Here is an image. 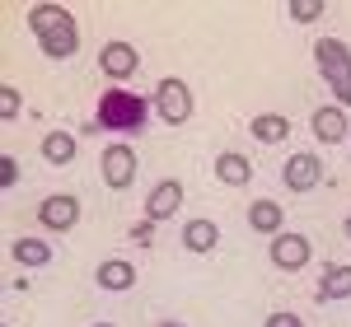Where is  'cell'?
Masks as SVG:
<instances>
[{
	"mask_svg": "<svg viewBox=\"0 0 351 327\" xmlns=\"http://www.w3.org/2000/svg\"><path fill=\"white\" fill-rule=\"evenodd\" d=\"M28 28L43 42V52L56 56V61L75 56V47H80V28L71 19V10H61V5H33L28 10Z\"/></svg>",
	"mask_w": 351,
	"mask_h": 327,
	"instance_id": "obj_1",
	"label": "cell"
},
{
	"mask_svg": "<svg viewBox=\"0 0 351 327\" xmlns=\"http://www.w3.org/2000/svg\"><path fill=\"white\" fill-rule=\"evenodd\" d=\"M145 117H150V103L141 94H132V89L112 84V89L99 94V127L104 131H141Z\"/></svg>",
	"mask_w": 351,
	"mask_h": 327,
	"instance_id": "obj_2",
	"label": "cell"
},
{
	"mask_svg": "<svg viewBox=\"0 0 351 327\" xmlns=\"http://www.w3.org/2000/svg\"><path fill=\"white\" fill-rule=\"evenodd\" d=\"M314 61H319L324 80L332 84V94H337V108H351V52H347V42H337V38L314 42Z\"/></svg>",
	"mask_w": 351,
	"mask_h": 327,
	"instance_id": "obj_3",
	"label": "cell"
},
{
	"mask_svg": "<svg viewBox=\"0 0 351 327\" xmlns=\"http://www.w3.org/2000/svg\"><path fill=\"white\" fill-rule=\"evenodd\" d=\"M155 108H160V117L169 122V127H178V122H188L192 117V94L183 80H160V89H155Z\"/></svg>",
	"mask_w": 351,
	"mask_h": 327,
	"instance_id": "obj_4",
	"label": "cell"
},
{
	"mask_svg": "<svg viewBox=\"0 0 351 327\" xmlns=\"http://www.w3.org/2000/svg\"><path fill=\"white\" fill-rule=\"evenodd\" d=\"M104 183H108L112 192H122V187H132L136 183V150L132 145H108L104 150Z\"/></svg>",
	"mask_w": 351,
	"mask_h": 327,
	"instance_id": "obj_5",
	"label": "cell"
},
{
	"mask_svg": "<svg viewBox=\"0 0 351 327\" xmlns=\"http://www.w3.org/2000/svg\"><path fill=\"white\" fill-rule=\"evenodd\" d=\"M319 178H324V164L314 159V155H291L286 168H281V183H286L291 192H314Z\"/></svg>",
	"mask_w": 351,
	"mask_h": 327,
	"instance_id": "obj_6",
	"label": "cell"
},
{
	"mask_svg": "<svg viewBox=\"0 0 351 327\" xmlns=\"http://www.w3.org/2000/svg\"><path fill=\"white\" fill-rule=\"evenodd\" d=\"M271 262H276L281 272L309 267V239H304V234H276V239H271Z\"/></svg>",
	"mask_w": 351,
	"mask_h": 327,
	"instance_id": "obj_7",
	"label": "cell"
},
{
	"mask_svg": "<svg viewBox=\"0 0 351 327\" xmlns=\"http://www.w3.org/2000/svg\"><path fill=\"white\" fill-rule=\"evenodd\" d=\"M183 206V183H160V187L150 192V201H145V215H150V224H160V220H173V211Z\"/></svg>",
	"mask_w": 351,
	"mask_h": 327,
	"instance_id": "obj_8",
	"label": "cell"
},
{
	"mask_svg": "<svg viewBox=\"0 0 351 327\" xmlns=\"http://www.w3.org/2000/svg\"><path fill=\"white\" fill-rule=\"evenodd\" d=\"M99 66L108 70L112 80H127V75H136L141 56H136V47H132V42H108V47L99 52Z\"/></svg>",
	"mask_w": 351,
	"mask_h": 327,
	"instance_id": "obj_9",
	"label": "cell"
},
{
	"mask_svg": "<svg viewBox=\"0 0 351 327\" xmlns=\"http://www.w3.org/2000/svg\"><path fill=\"white\" fill-rule=\"evenodd\" d=\"M38 220H43L47 229H71V224L80 220V201H75V196H47L43 211H38Z\"/></svg>",
	"mask_w": 351,
	"mask_h": 327,
	"instance_id": "obj_10",
	"label": "cell"
},
{
	"mask_svg": "<svg viewBox=\"0 0 351 327\" xmlns=\"http://www.w3.org/2000/svg\"><path fill=\"white\" fill-rule=\"evenodd\" d=\"M309 127H314V136L324 140V145H337V140L351 136V127H347V117H342V108H337V103H332V108H319Z\"/></svg>",
	"mask_w": 351,
	"mask_h": 327,
	"instance_id": "obj_11",
	"label": "cell"
},
{
	"mask_svg": "<svg viewBox=\"0 0 351 327\" xmlns=\"http://www.w3.org/2000/svg\"><path fill=\"white\" fill-rule=\"evenodd\" d=\"M216 178L230 183V187H243V183L253 178V164L243 159V155H234V150H225V155L216 159Z\"/></svg>",
	"mask_w": 351,
	"mask_h": 327,
	"instance_id": "obj_12",
	"label": "cell"
},
{
	"mask_svg": "<svg viewBox=\"0 0 351 327\" xmlns=\"http://www.w3.org/2000/svg\"><path fill=\"white\" fill-rule=\"evenodd\" d=\"M314 295H319V304H328V300H347V295H351V267H328Z\"/></svg>",
	"mask_w": 351,
	"mask_h": 327,
	"instance_id": "obj_13",
	"label": "cell"
},
{
	"mask_svg": "<svg viewBox=\"0 0 351 327\" xmlns=\"http://www.w3.org/2000/svg\"><path fill=\"white\" fill-rule=\"evenodd\" d=\"M183 244H188L192 252H211V248L220 244V229L211 220H188V224H183Z\"/></svg>",
	"mask_w": 351,
	"mask_h": 327,
	"instance_id": "obj_14",
	"label": "cell"
},
{
	"mask_svg": "<svg viewBox=\"0 0 351 327\" xmlns=\"http://www.w3.org/2000/svg\"><path fill=\"white\" fill-rule=\"evenodd\" d=\"M14 262L19 267H47L52 262V244H43V239H14Z\"/></svg>",
	"mask_w": 351,
	"mask_h": 327,
	"instance_id": "obj_15",
	"label": "cell"
},
{
	"mask_svg": "<svg viewBox=\"0 0 351 327\" xmlns=\"http://www.w3.org/2000/svg\"><path fill=\"white\" fill-rule=\"evenodd\" d=\"M248 224L258 234H281V206L276 201H253L248 206Z\"/></svg>",
	"mask_w": 351,
	"mask_h": 327,
	"instance_id": "obj_16",
	"label": "cell"
},
{
	"mask_svg": "<svg viewBox=\"0 0 351 327\" xmlns=\"http://www.w3.org/2000/svg\"><path fill=\"white\" fill-rule=\"evenodd\" d=\"M43 159L47 164H71L75 159V136H71V131H47V140H43Z\"/></svg>",
	"mask_w": 351,
	"mask_h": 327,
	"instance_id": "obj_17",
	"label": "cell"
},
{
	"mask_svg": "<svg viewBox=\"0 0 351 327\" xmlns=\"http://www.w3.org/2000/svg\"><path fill=\"white\" fill-rule=\"evenodd\" d=\"M291 131V122L281 117V112H263V117H253V136L263 140V145H276V140H286Z\"/></svg>",
	"mask_w": 351,
	"mask_h": 327,
	"instance_id": "obj_18",
	"label": "cell"
},
{
	"mask_svg": "<svg viewBox=\"0 0 351 327\" xmlns=\"http://www.w3.org/2000/svg\"><path fill=\"white\" fill-rule=\"evenodd\" d=\"M132 280H136V272H132V262H122V257H112V262L99 267V285L104 290H127Z\"/></svg>",
	"mask_w": 351,
	"mask_h": 327,
	"instance_id": "obj_19",
	"label": "cell"
},
{
	"mask_svg": "<svg viewBox=\"0 0 351 327\" xmlns=\"http://www.w3.org/2000/svg\"><path fill=\"white\" fill-rule=\"evenodd\" d=\"M286 10H291V19H295V24H309V19H319V14H324V5H319V0H291Z\"/></svg>",
	"mask_w": 351,
	"mask_h": 327,
	"instance_id": "obj_20",
	"label": "cell"
},
{
	"mask_svg": "<svg viewBox=\"0 0 351 327\" xmlns=\"http://www.w3.org/2000/svg\"><path fill=\"white\" fill-rule=\"evenodd\" d=\"M14 112H19V94H14V89H10V84H5V89H0V117H5V122H10V117H14Z\"/></svg>",
	"mask_w": 351,
	"mask_h": 327,
	"instance_id": "obj_21",
	"label": "cell"
},
{
	"mask_svg": "<svg viewBox=\"0 0 351 327\" xmlns=\"http://www.w3.org/2000/svg\"><path fill=\"white\" fill-rule=\"evenodd\" d=\"M14 178H19V164L5 155V159H0V183H5V187H14Z\"/></svg>",
	"mask_w": 351,
	"mask_h": 327,
	"instance_id": "obj_22",
	"label": "cell"
},
{
	"mask_svg": "<svg viewBox=\"0 0 351 327\" xmlns=\"http://www.w3.org/2000/svg\"><path fill=\"white\" fill-rule=\"evenodd\" d=\"M263 327H304V323H300L295 313H271V318H267Z\"/></svg>",
	"mask_w": 351,
	"mask_h": 327,
	"instance_id": "obj_23",
	"label": "cell"
},
{
	"mask_svg": "<svg viewBox=\"0 0 351 327\" xmlns=\"http://www.w3.org/2000/svg\"><path fill=\"white\" fill-rule=\"evenodd\" d=\"M347 239H351V220H347Z\"/></svg>",
	"mask_w": 351,
	"mask_h": 327,
	"instance_id": "obj_24",
	"label": "cell"
},
{
	"mask_svg": "<svg viewBox=\"0 0 351 327\" xmlns=\"http://www.w3.org/2000/svg\"><path fill=\"white\" fill-rule=\"evenodd\" d=\"M164 327H173V323H164Z\"/></svg>",
	"mask_w": 351,
	"mask_h": 327,
	"instance_id": "obj_25",
	"label": "cell"
},
{
	"mask_svg": "<svg viewBox=\"0 0 351 327\" xmlns=\"http://www.w3.org/2000/svg\"><path fill=\"white\" fill-rule=\"evenodd\" d=\"M99 327H108V323H99Z\"/></svg>",
	"mask_w": 351,
	"mask_h": 327,
	"instance_id": "obj_26",
	"label": "cell"
}]
</instances>
